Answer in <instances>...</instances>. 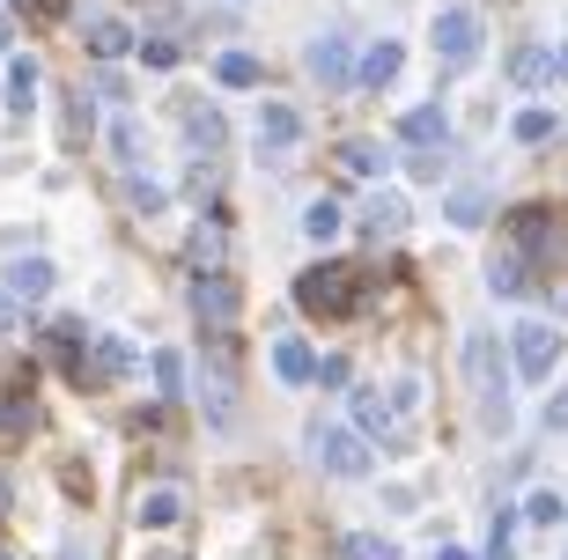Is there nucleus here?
<instances>
[{"label":"nucleus","instance_id":"1","mask_svg":"<svg viewBox=\"0 0 568 560\" xmlns=\"http://www.w3.org/2000/svg\"><path fill=\"white\" fill-rule=\"evenodd\" d=\"M362 295H369V273H362V266H333V258L295 281V303H303L311 317H355Z\"/></svg>","mask_w":568,"mask_h":560},{"label":"nucleus","instance_id":"2","mask_svg":"<svg viewBox=\"0 0 568 560\" xmlns=\"http://www.w3.org/2000/svg\"><path fill=\"white\" fill-rule=\"evenodd\" d=\"M465 376H473V391H480V420L503 428V420H509V369H503V339H495V333L465 339Z\"/></svg>","mask_w":568,"mask_h":560},{"label":"nucleus","instance_id":"3","mask_svg":"<svg viewBox=\"0 0 568 560\" xmlns=\"http://www.w3.org/2000/svg\"><path fill=\"white\" fill-rule=\"evenodd\" d=\"M67 376H74L82 391H111V384H126V376H133V347L119 333H89V347L67 362Z\"/></svg>","mask_w":568,"mask_h":560},{"label":"nucleus","instance_id":"4","mask_svg":"<svg viewBox=\"0 0 568 560\" xmlns=\"http://www.w3.org/2000/svg\"><path fill=\"white\" fill-rule=\"evenodd\" d=\"M311 457L333 479H362L369 472V442H362L355 428H325V420H311Z\"/></svg>","mask_w":568,"mask_h":560},{"label":"nucleus","instance_id":"5","mask_svg":"<svg viewBox=\"0 0 568 560\" xmlns=\"http://www.w3.org/2000/svg\"><path fill=\"white\" fill-rule=\"evenodd\" d=\"M428 44H436V60L450 67V74L473 67V60H480V16H473V8H443L436 30H428Z\"/></svg>","mask_w":568,"mask_h":560},{"label":"nucleus","instance_id":"6","mask_svg":"<svg viewBox=\"0 0 568 560\" xmlns=\"http://www.w3.org/2000/svg\"><path fill=\"white\" fill-rule=\"evenodd\" d=\"M554 347H561V333L531 317V325H517V333H509V369L525 376V384H539V376L554 369Z\"/></svg>","mask_w":568,"mask_h":560},{"label":"nucleus","instance_id":"7","mask_svg":"<svg viewBox=\"0 0 568 560\" xmlns=\"http://www.w3.org/2000/svg\"><path fill=\"white\" fill-rule=\"evenodd\" d=\"M303 67H311V82L347 89V82H355V52H347V30H317L311 52H303Z\"/></svg>","mask_w":568,"mask_h":560},{"label":"nucleus","instance_id":"8","mask_svg":"<svg viewBox=\"0 0 568 560\" xmlns=\"http://www.w3.org/2000/svg\"><path fill=\"white\" fill-rule=\"evenodd\" d=\"M192 310L207 317L214 333H230L236 325V281L230 273H192Z\"/></svg>","mask_w":568,"mask_h":560},{"label":"nucleus","instance_id":"9","mask_svg":"<svg viewBox=\"0 0 568 560\" xmlns=\"http://www.w3.org/2000/svg\"><path fill=\"white\" fill-rule=\"evenodd\" d=\"M399 141H406V155H422V147H450V119H443V104H414L399 119Z\"/></svg>","mask_w":568,"mask_h":560},{"label":"nucleus","instance_id":"10","mask_svg":"<svg viewBox=\"0 0 568 560\" xmlns=\"http://www.w3.org/2000/svg\"><path fill=\"white\" fill-rule=\"evenodd\" d=\"M406 214H414V207H406V192H369V200H362V236H377V244H384V236H399V228H406Z\"/></svg>","mask_w":568,"mask_h":560},{"label":"nucleus","instance_id":"11","mask_svg":"<svg viewBox=\"0 0 568 560\" xmlns=\"http://www.w3.org/2000/svg\"><path fill=\"white\" fill-rule=\"evenodd\" d=\"M399 67H406V44L377 38V44H369V60L355 67V89H392V82H399Z\"/></svg>","mask_w":568,"mask_h":560},{"label":"nucleus","instance_id":"12","mask_svg":"<svg viewBox=\"0 0 568 560\" xmlns=\"http://www.w3.org/2000/svg\"><path fill=\"white\" fill-rule=\"evenodd\" d=\"M52 281H60V273H52V258H16V266H8V295H16V303H44V295H52Z\"/></svg>","mask_w":568,"mask_h":560},{"label":"nucleus","instance_id":"13","mask_svg":"<svg viewBox=\"0 0 568 560\" xmlns=\"http://www.w3.org/2000/svg\"><path fill=\"white\" fill-rule=\"evenodd\" d=\"M185 141H192V155H222V141H230L222 111H214V104H192L185 111Z\"/></svg>","mask_w":568,"mask_h":560},{"label":"nucleus","instance_id":"14","mask_svg":"<svg viewBox=\"0 0 568 560\" xmlns=\"http://www.w3.org/2000/svg\"><path fill=\"white\" fill-rule=\"evenodd\" d=\"M185 517V495H178V487H141V501H133V523H155V531H163V523H178Z\"/></svg>","mask_w":568,"mask_h":560},{"label":"nucleus","instance_id":"15","mask_svg":"<svg viewBox=\"0 0 568 560\" xmlns=\"http://www.w3.org/2000/svg\"><path fill=\"white\" fill-rule=\"evenodd\" d=\"M509 82L517 89H547L554 82V52L547 44H517V52H509Z\"/></svg>","mask_w":568,"mask_h":560},{"label":"nucleus","instance_id":"16","mask_svg":"<svg viewBox=\"0 0 568 560\" xmlns=\"http://www.w3.org/2000/svg\"><path fill=\"white\" fill-rule=\"evenodd\" d=\"M303 141V119L288 104H258V147H295Z\"/></svg>","mask_w":568,"mask_h":560},{"label":"nucleus","instance_id":"17","mask_svg":"<svg viewBox=\"0 0 568 560\" xmlns=\"http://www.w3.org/2000/svg\"><path fill=\"white\" fill-rule=\"evenodd\" d=\"M222 251H230L222 222H200V228H192V244H185V258H192V273H222Z\"/></svg>","mask_w":568,"mask_h":560},{"label":"nucleus","instance_id":"18","mask_svg":"<svg viewBox=\"0 0 568 560\" xmlns=\"http://www.w3.org/2000/svg\"><path fill=\"white\" fill-rule=\"evenodd\" d=\"M82 38H89V52H97V60H119V52L133 44V30H126L119 16H89V30H82Z\"/></svg>","mask_w":568,"mask_h":560},{"label":"nucleus","instance_id":"19","mask_svg":"<svg viewBox=\"0 0 568 560\" xmlns=\"http://www.w3.org/2000/svg\"><path fill=\"white\" fill-rule=\"evenodd\" d=\"M487 288H495V295H531L525 258H517V251H495V258H487Z\"/></svg>","mask_w":568,"mask_h":560},{"label":"nucleus","instance_id":"20","mask_svg":"<svg viewBox=\"0 0 568 560\" xmlns=\"http://www.w3.org/2000/svg\"><path fill=\"white\" fill-rule=\"evenodd\" d=\"M38 104V60H30V52H16V60H8V111H30Z\"/></svg>","mask_w":568,"mask_h":560},{"label":"nucleus","instance_id":"21","mask_svg":"<svg viewBox=\"0 0 568 560\" xmlns=\"http://www.w3.org/2000/svg\"><path fill=\"white\" fill-rule=\"evenodd\" d=\"M392 398L384 391H355V436H392Z\"/></svg>","mask_w":568,"mask_h":560},{"label":"nucleus","instance_id":"22","mask_svg":"<svg viewBox=\"0 0 568 560\" xmlns=\"http://www.w3.org/2000/svg\"><path fill=\"white\" fill-rule=\"evenodd\" d=\"M274 376H281V384H311V376H317V354L303 347V339H281V347H274Z\"/></svg>","mask_w":568,"mask_h":560},{"label":"nucleus","instance_id":"23","mask_svg":"<svg viewBox=\"0 0 568 560\" xmlns=\"http://www.w3.org/2000/svg\"><path fill=\"white\" fill-rule=\"evenodd\" d=\"M214 82H222V89H258V82H266V67H258L252 52H222V60H214Z\"/></svg>","mask_w":568,"mask_h":560},{"label":"nucleus","instance_id":"24","mask_svg":"<svg viewBox=\"0 0 568 560\" xmlns=\"http://www.w3.org/2000/svg\"><path fill=\"white\" fill-rule=\"evenodd\" d=\"M509 244H517V258L547 244V207H517L509 214Z\"/></svg>","mask_w":568,"mask_h":560},{"label":"nucleus","instance_id":"25","mask_svg":"<svg viewBox=\"0 0 568 560\" xmlns=\"http://www.w3.org/2000/svg\"><path fill=\"white\" fill-rule=\"evenodd\" d=\"M339 222H347V214H339V200H311V207H303V236H311V244H333Z\"/></svg>","mask_w":568,"mask_h":560},{"label":"nucleus","instance_id":"26","mask_svg":"<svg viewBox=\"0 0 568 560\" xmlns=\"http://www.w3.org/2000/svg\"><path fill=\"white\" fill-rule=\"evenodd\" d=\"M443 214H450L458 228H480V222H487V192H480V185H458L450 200H443Z\"/></svg>","mask_w":568,"mask_h":560},{"label":"nucleus","instance_id":"27","mask_svg":"<svg viewBox=\"0 0 568 560\" xmlns=\"http://www.w3.org/2000/svg\"><path fill=\"white\" fill-rule=\"evenodd\" d=\"M22 428H38V406H30V391H0V436H22Z\"/></svg>","mask_w":568,"mask_h":560},{"label":"nucleus","instance_id":"28","mask_svg":"<svg viewBox=\"0 0 568 560\" xmlns=\"http://www.w3.org/2000/svg\"><path fill=\"white\" fill-rule=\"evenodd\" d=\"M554 125H561V119H554L547 104H531V111H517V125H509V133H517L525 147H539V141H554Z\"/></svg>","mask_w":568,"mask_h":560},{"label":"nucleus","instance_id":"29","mask_svg":"<svg viewBox=\"0 0 568 560\" xmlns=\"http://www.w3.org/2000/svg\"><path fill=\"white\" fill-rule=\"evenodd\" d=\"M44 347H52V362L67 369V362L89 347V325H74V317H67V325H52V333H44Z\"/></svg>","mask_w":568,"mask_h":560},{"label":"nucleus","instance_id":"30","mask_svg":"<svg viewBox=\"0 0 568 560\" xmlns=\"http://www.w3.org/2000/svg\"><path fill=\"white\" fill-rule=\"evenodd\" d=\"M339 560H399V546L384 539V531H355V539L339 546Z\"/></svg>","mask_w":568,"mask_h":560},{"label":"nucleus","instance_id":"31","mask_svg":"<svg viewBox=\"0 0 568 560\" xmlns=\"http://www.w3.org/2000/svg\"><path fill=\"white\" fill-rule=\"evenodd\" d=\"M339 163L355 170V177H377V170H384V147L377 141H347V147H339Z\"/></svg>","mask_w":568,"mask_h":560},{"label":"nucleus","instance_id":"32","mask_svg":"<svg viewBox=\"0 0 568 560\" xmlns=\"http://www.w3.org/2000/svg\"><path fill=\"white\" fill-rule=\"evenodd\" d=\"M406 170H414L422 185H443V170H450V147H422V155H406Z\"/></svg>","mask_w":568,"mask_h":560},{"label":"nucleus","instance_id":"33","mask_svg":"<svg viewBox=\"0 0 568 560\" xmlns=\"http://www.w3.org/2000/svg\"><path fill=\"white\" fill-rule=\"evenodd\" d=\"M155 384H163V398H178V391H185V354H155Z\"/></svg>","mask_w":568,"mask_h":560},{"label":"nucleus","instance_id":"34","mask_svg":"<svg viewBox=\"0 0 568 560\" xmlns=\"http://www.w3.org/2000/svg\"><path fill=\"white\" fill-rule=\"evenodd\" d=\"M111 147H119V163H141V125H133V119H119V125H111Z\"/></svg>","mask_w":568,"mask_h":560},{"label":"nucleus","instance_id":"35","mask_svg":"<svg viewBox=\"0 0 568 560\" xmlns=\"http://www.w3.org/2000/svg\"><path fill=\"white\" fill-rule=\"evenodd\" d=\"M126 200H133V214H163V185H141V177H126Z\"/></svg>","mask_w":568,"mask_h":560},{"label":"nucleus","instance_id":"36","mask_svg":"<svg viewBox=\"0 0 568 560\" xmlns=\"http://www.w3.org/2000/svg\"><path fill=\"white\" fill-rule=\"evenodd\" d=\"M525 517H531V523H561V495H531Z\"/></svg>","mask_w":568,"mask_h":560},{"label":"nucleus","instance_id":"37","mask_svg":"<svg viewBox=\"0 0 568 560\" xmlns=\"http://www.w3.org/2000/svg\"><path fill=\"white\" fill-rule=\"evenodd\" d=\"M311 384H347V354H325V362H317V376Z\"/></svg>","mask_w":568,"mask_h":560},{"label":"nucleus","instance_id":"38","mask_svg":"<svg viewBox=\"0 0 568 560\" xmlns=\"http://www.w3.org/2000/svg\"><path fill=\"white\" fill-rule=\"evenodd\" d=\"M141 52H148V67H178V44H170V38H148Z\"/></svg>","mask_w":568,"mask_h":560},{"label":"nucleus","instance_id":"39","mask_svg":"<svg viewBox=\"0 0 568 560\" xmlns=\"http://www.w3.org/2000/svg\"><path fill=\"white\" fill-rule=\"evenodd\" d=\"M67 133H74V141H82V133H89V89H82V96H74V111H67Z\"/></svg>","mask_w":568,"mask_h":560},{"label":"nucleus","instance_id":"40","mask_svg":"<svg viewBox=\"0 0 568 560\" xmlns=\"http://www.w3.org/2000/svg\"><path fill=\"white\" fill-rule=\"evenodd\" d=\"M547 428H554V436L568 428V391H554V398H547Z\"/></svg>","mask_w":568,"mask_h":560},{"label":"nucleus","instance_id":"41","mask_svg":"<svg viewBox=\"0 0 568 560\" xmlns=\"http://www.w3.org/2000/svg\"><path fill=\"white\" fill-rule=\"evenodd\" d=\"M16 325H22V303H16V295H0V333H16Z\"/></svg>","mask_w":568,"mask_h":560},{"label":"nucleus","instance_id":"42","mask_svg":"<svg viewBox=\"0 0 568 560\" xmlns=\"http://www.w3.org/2000/svg\"><path fill=\"white\" fill-rule=\"evenodd\" d=\"M60 560H97V546H82V539H67V546H60Z\"/></svg>","mask_w":568,"mask_h":560},{"label":"nucleus","instance_id":"43","mask_svg":"<svg viewBox=\"0 0 568 560\" xmlns=\"http://www.w3.org/2000/svg\"><path fill=\"white\" fill-rule=\"evenodd\" d=\"M561 74H568V44H561V52H554V82H561Z\"/></svg>","mask_w":568,"mask_h":560},{"label":"nucleus","instance_id":"44","mask_svg":"<svg viewBox=\"0 0 568 560\" xmlns=\"http://www.w3.org/2000/svg\"><path fill=\"white\" fill-rule=\"evenodd\" d=\"M436 560H473V553H465V546H443V553Z\"/></svg>","mask_w":568,"mask_h":560},{"label":"nucleus","instance_id":"45","mask_svg":"<svg viewBox=\"0 0 568 560\" xmlns=\"http://www.w3.org/2000/svg\"><path fill=\"white\" fill-rule=\"evenodd\" d=\"M8 38H16V22H8V16H0V52H8Z\"/></svg>","mask_w":568,"mask_h":560},{"label":"nucleus","instance_id":"46","mask_svg":"<svg viewBox=\"0 0 568 560\" xmlns=\"http://www.w3.org/2000/svg\"><path fill=\"white\" fill-rule=\"evenodd\" d=\"M554 258H561V266H568V236H561V244H554Z\"/></svg>","mask_w":568,"mask_h":560},{"label":"nucleus","instance_id":"47","mask_svg":"<svg viewBox=\"0 0 568 560\" xmlns=\"http://www.w3.org/2000/svg\"><path fill=\"white\" fill-rule=\"evenodd\" d=\"M0 501H8V479H0Z\"/></svg>","mask_w":568,"mask_h":560},{"label":"nucleus","instance_id":"48","mask_svg":"<svg viewBox=\"0 0 568 560\" xmlns=\"http://www.w3.org/2000/svg\"><path fill=\"white\" fill-rule=\"evenodd\" d=\"M155 560H178V553H155Z\"/></svg>","mask_w":568,"mask_h":560},{"label":"nucleus","instance_id":"49","mask_svg":"<svg viewBox=\"0 0 568 560\" xmlns=\"http://www.w3.org/2000/svg\"><path fill=\"white\" fill-rule=\"evenodd\" d=\"M0 560H16V553H0Z\"/></svg>","mask_w":568,"mask_h":560}]
</instances>
